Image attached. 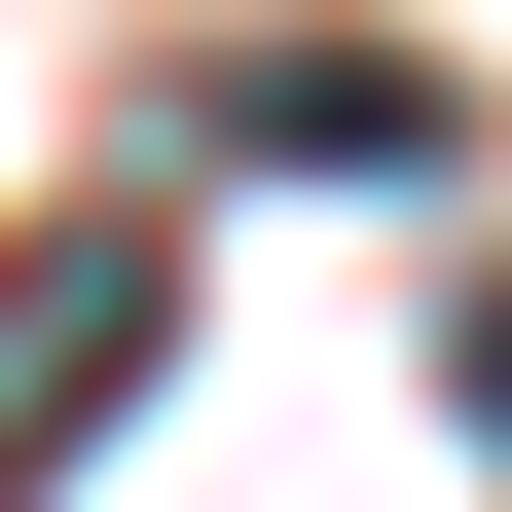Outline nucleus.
Here are the masks:
<instances>
[{
  "instance_id": "2",
  "label": "nucleus",
  "mask_w": 512,
  "mask_h": 512,
  "mask_svg": "<svg viewBox=\"0 0 512 512\" xmlns=\"http://www.w3.org/2000/svg\"><path fill=\"white\" fill-rule=\"evenodd\" d=\"M220 147H293V183H439V74H366V37H256V110Z\"/></svg>"
},
{
  "instance_id": "1",
  "label": "nucleus",
  "mask_w": 512,
  "mask_h": 512,
  "mask_svg": "<svg viewBox=\"0 0 512 512\" xmlns=\"http://www.w3.org/2000/svg\"><path fill=\"white\" fill-rule=\"evenodd\" d=\"M147 366H183V220H37V256H0V512L74 476Z\"/></svg>"
}]
</instances>
